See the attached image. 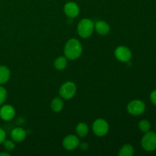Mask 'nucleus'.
<instances>
[{
  "instance_id": "obj_7",
  "label": "nucleus",
  "mask_w": 156,
  "mask_h": 156,
  "mask_svg": "<svg viewBox=\"0 0 156 156\" xmlns=\"http://www.w3.org/2000/svg\"><path fill=\"white\" fill-rule=\"evenodd\" d=\"M116 58L119 61L123 62H128L132 58V52L125 46H119L116 48L114 52Z\"/></svg>"
},
{
  "instance_id": "obj_14",
  "label": "nucleus",
  "mask_w": 156,
  "mask_h": 156,
  "mask_svg": "<svg viewBox=\"0 0 156 156\" xmlns=\"http://www.w3.org/2000/svg\"><path fill=\"white\" fill-rule=\"evenodd\" d=\"M76 134L78 135V136L84 138V137H85L88 134L89 128H88V126L86 123H80L76 126Z\"/></svg>"
},
{
  "instance_id": "obj_9",
  "label": "nucleus",
  "mask_w": 156,
  "mask_h": 156,
  "mask_svg": "<svg viewBox=\"0 0 156 156\" xmlns=\"http://www.w3.org/2000/svg\"><path fill=\"white\" fill-rule=\"evenodd\" d=\"M15 110L12 105H5L0 108V117L5 121H9L15 117Z\"/></svg>"
},
{
  "instance_id": "obj_23",
  "label": "nucleus",
  "mask_w": 156,
  "mask_h": 156,
  "mask_svg": "<svg viewBox=\"0 0 156 156\" xmlns=\"http://www.w3.org/2000/svg\"><path fill=\"white\" fill-rule=\"evenodd\" d=\"M79 146L80 147L81 150L82 151H86V150H88V145L87 143H79Z\"/></svg>"
},
{
  "instance_id": "obj_18",
  "label": "nucleus",
  "mask_w": 156,
  "mask_h": 156,
  "mask_svg": "<svg viewBox=\"0 0 156 156\" xmlns=\"http://www.w3.org/2000/svg\"><path fill=\"white\" fill-rule=\"evenodd\" d=\"M139 128L143 133H146L150 130L151 124L148 120H142L139 123Z\"/></svg>"
},
{
  "instance_id": "obj_20",
  "label": "nucleus",
  "mask_w": 156,
  "mask_h": 156,
  "mask_svg": "<svg viewBox=\"0 0 156 156\" xmlns=\"http://www.w3.org/2000/svg\"><path fill=\"white\" fill-rule=\"evenodd\" d=\"M3 143H4V146L7 151H12L15 147L14 142L11 141V140H5Z\"/></svg>"
},
{
  "instance_id": "obj_2",
  "label": "nucleus",
  "mask_w": 156,
  "mask_h": 156,
  "mask_svg": "<svg viewBox=\"0 0 156 156\" xmlns=\"http://www.w3.org/2000/svg\"><path fill=\"white\" fill-rule=\"evenodd\" d=\"M94 30V22L88 18H84L81 20L77 26L78 34L82 38H88L91 37Z\"/></svg>"
},
{
  "instance_id": "obj_5",
  "label": "nucleus",
  "mask_w": 156,
  "mask_h": 156,
  "mask_svg": "<svg viewBox=\"0 0 156 156\" xmlns=\"http://www.w3.org/2000/svg\"><path fill=\"white\" fill-rule=\"evenodd\" d=\"M92 130L98 136H104L109 131V124L104 119H97L93 123Z\"/></svg>"
},
{
  "instance_id": "obj_12",
  "label": "nucleus",
  "mask_w": 156,
  "mask_h": 156,
  "mask_svg": "<svg viewBox=\"0 0 156 156\" xmlns=\"http://www.w3.org/2000/svg\"><path fill=\"white\" fill-rule=\"evenodd\" d=\"M94 30L100 35H106L110 31V26L106 21H98L94 24Z\"/></svg>"
},
{
  "instance_id": "obj_17",
  "label": "nucleus",
  "mask_w": 156,
  "mask_h": 156,
  "mask_svg": "<svg viewBox=\"0 0 156 156\" xmlns=\"http://www.w3.org/2000/svg\"><path fill=\"white\" fill-rule=\"evenodd\" d=\"M67 66V58L66 56H59L54 61V66L57 70H62Z\"/></svg>"
},
{
  "instance_id": "obj_16",
  "label": "nucleus",
  "mask_w": 156,
  "mask_h": 156,
  "mask_svg": "<svg viewBox=\"0 0 156 156\" xmlns=\"http://www.w3.org/2000/svg\"><path fill=\"white\" fill-rule=\"evenodd\" d=\"M134 154V148L129 144H126L122 146L119 151V156H132Z\"/></svg>"
},
{
  "instance_id": "obj_4",
  "label": "nucleus",
  "mask_w": 156,
  "mask_h": 156,
  "mask_svg": "<svg viewBox=\"0 0 156 156\" xmlns=\"http://www.w3.org/2000/svg\"><path fill=\"white\" fill-rule=\"evenodd\" d=\"M76 85L73 82H66L62 85L59 90V95L66 100L73 98L76 94Z\"/></svg>"
},
{
  "instance_id": "obj_6",
  "label": "nucleus",
  "mask_w": 156,
  "mask_h": 156,
  "mask_svg": "<svg viewBox=\"0 0 156 156\" xmlns=\"http://www.w3.org/2000/svg\"><path fill=\"white\" fill-rule=\"evenodd\" d=\"M146 111V105L141 100H133L127 105V111L131 115H141Z\"/></svg>"
},
{
  "instance_id": "obj_11",
  "label": "nucleus",
  "mask_w": 156,
  "mask_h": 156,
  "mask_svg": "<svg viewBox=\"0 0 156 156\" xmlns=\"http://www.w3.org/2000/svg\"><path fill=\"white\" fill-rule=\"evenodd\" d=\"M26 136H27L26 131L21 127L15 128L11 132V138L13 141L17 142V143H20L25 140Z\"/></svg>"
},
{
  "instance_id": "obj_15",
  "label": "nucleus",
  "mask_w": 156,
  "mask_h": 156,
  "mask_svg": "<svg viewBox=\"0 0 156 156\" xmlns=\"http://www.w3.org/2000/svg\"><path fill=\"white\" fill-rule=\"evenodd\" d=\"M64 106L63 101L60 98H55L51 101V109L54 112H60Z\"/></svg>"
},
{
  "instance_id": "obj_21",
  "label": "nucleus",
  "mask_w": 156,
  "mask_h": 156,
  "mask_svg": "<svg viewBox=\"0 0 156 156\" xmlns=\"http://www.w3.org/2000/svg\"><path fill=\"white\" fill-rule=\"evenodd\" d=\"M5 138H6L5 132L4 129H2V128L0 127V144L4 143V141L5 140Z\"/></svg>"
},
{
  "instance_id": "obj_13",
  "label": "nucleus",
  "mask_w": 156,
  "mask_h": 156,
  "mask_svg": "<svg viewBox=\"0 0 156 156\" xmlns=\"http://www.w3.org/2000/svg\"><path fill=\"white\" fill-rule=\"evenodd\" d=\"M11 73L5 66H0V85H4L10 79Z\"/></svg>"
},
{
  "instance_id": "obj_24",
  "label": "nucleus",
  "mask_w": 156,
  "mask_h": 156,
  "mask_svg": "<svg viewBox=\"0 0 156 156\" xmlns=\"http://www.w3.org/2000/svg\"><path fill=\"white\" fill-rule=\"evenodd\" d=\"M0 156H9V154L7 153V152H1Z\"/></svg>"
},
{
  "instance_id": "obj_19",
  "label": "nucleus",
  "mask_w": 156,
  "mask_h": 156,
  "mask_svg": "<svg viewBox=\"0 0 156 156\" xmlns=\"http://www.w3.org/2000/svg\"><path fill=\"white\" fill-rule=\"evenodd\" d=\"M6 98H7V91L5 88L0 85V105L5 101Z\"/></svg>"
},
{
  "instance_id": "obj_22",
  "label": "nucleus",
  "mask_w": 156,
  "mask_h": 156,
  "mask_svg": "<svg viewBox=\"0 0 156 156\" xmlns=\"http://www.w3.org/2000/svg\"><path fill=\"white\" fill-rule=\"evenodd\" d=\"M150 100L152 103L156 106V90H154L150 94Z\"/></svg>"
},
{
  "instance_id": "obj_3",
  "label": "nucleus",
  "mask_w": 156,
  "mask_h": 156,
  "mask_svg": "<svg viewBox=\"0 0 156 156\" xmlns=\"http://www.w3.org/2000/svg\"><path fill=\"white\" fill-rule=\"evenodd\" d=\"M141 146L146 152H153L156 149V133L153 131L145 133L141 140Z\"/></svg>"
},
{
  "instance_id": "obj_1",
  "label": "nucleus",
  "mask_w": 156,
  "mask_h": 156,
  "mask_svg": "<svg viewBox=\"0 0 156 156\" xmlns=\"http://www.w3.org/2000/svg\"><path fill=\"white\" fill-rule=\"evenodd\" d=\"M82 53V46L80 41L76 38H72L67 41L64 47V54L67 59L74 60L80 57Z\"/></svg>"
},
{
  "instance_id": "obj_10",
  "label": "nucleus",
  "mask_w": 156,
  "mask_h": 156,
  "mask_svg": "<svg viewBox=\"0 0 156 156\" xmlns=\"http://www.w3.org/2000/svg\"><path fill=\"white\" fill-rule=\"evenodd\" d=\"M79 12L80 9L79 5L73 2H67L64 6V12L70 18H76L79 15Z\"/></svg>"
},
{
  "instance_id": "obj_8",
  "label": "nucleus",
  "mask_w": 156,
  "mask_h": 156,
  "mask_svg": "<svg viewBox=\"0 0 156 156\" xmlns=\"http://www.w3.org/2000/svg\"><path fill=\"white\" fill-rule=\"evenodd\" d=\"M79 139L76 135H69L63 139L62 141V146L64 149L68 151H73L76 149L79 146Z\"/></svg>"
}]
</instances>
